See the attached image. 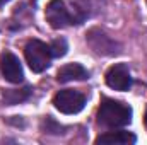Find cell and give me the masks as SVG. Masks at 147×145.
I'll list each match as a JSON object with an SVG mask.
<instances>
[{
	"label": "cell",
	"mask_w": 147,
	"mask_h": 145,
	"mask_svg": "<svg viewBox=\"0 0 147 145\" xmlns=\"http://www.w3.org/2000/svg\"><path fill=\"white\" fill-rule=\"evenodd\" d=\"M0 70H2V75L5 77V80H9L12 84H19L24 79L22 65H21L19 58L10 51H5L0 56Z\"/></svg>",
	"instance_id": "52a82bcc"
},
{
	"label": "cell",
	"mask_w": 147,
	"mask_h": 145,
	"mask_svg": "<svg viewBox=\"0 0 147 145\" xmlns=\"http://www.w3.org/2000/svg\"><path fill=\"white\" fill-rule=\"evenodd\" d=\"M5 2H9V0H0V3H5Z\"/></svg>",
	"instance_id": "4fadbf2b"
},
{
	"label": "cell",
	"mask_w": 147,
	"mask_h": 145,
	"mask_svg": "<svg viewBox=\"0 0 147 145\" xmlns=\"http://www.w3.org/2000/svg\"><path fill=\"white\" fill-rule=\"evenodd\" d=\"M86 79H89V72L80 63H67L57 73V80L62 84H67L72 80H86Z\"/></svg>",
	"instance_id": "ba28073f"
},
{
	"label": "cell",
	"mask_w": 147,
	"mask_h": 145,
	"mask_svg": "<svg viewBox=\"0 0 147 145\" xmlns=\"http://www.w3.org/2000/svg\"><path fill=\"white\" fill-rule=\"evenodd\" d=\"M137 142V137L130 132H108L103 133L96 138V144H105V145H130Z\"/></svg>",
	"instance_id": "9c48e42d"
},
{
	"label": "cell",
	"mask_w": 147,
	"mask_h": 145,
	"mask_svg": "<svg viewBox=\"0 0 147 145\" xmlns=\"http://www.w3.org/2000/svg\"><path fill=\"white\" fill-rule=\"evenodd\" d=\"M29 94H31V87H24V89H17V91H14V89L3 91L2 96H3L5 104L12 106V104H19V103L26 101V99L29 97Z\"/></svg>",
	"instance_id": "30bf717a"
},
{
	"label": "cell",
	"mask_w": 147,
	"mask_h": 145,
	"mask_svg": "<svg viewBox=\"0 0 147 145\" xmlns=\"http://www.w3.org/2000/svg\"><path fill=\"white\" fill-rule=\"evenodd\" d=\"M146 128H147V111H146Z\"/></svg>",
	"instance_id": "7c38bea8"
},
{
	"label": "cell",
	"mask_w": 147,
	"mask_h": 145,
	"mask_svg": "<svg viewBox=\"0 0 147 145\" xmlns=\"http://www.w3.org/2000/svg\"><path fill=\"white\" fill-rule=\"evenodd\" d=\"M24 56L29 65V68L36 73L45 72L51 63V50L50 44L39 41V39H29L24 46Z\"/></svg>",
	"instance_id": "3957f363"
},
{
	"label": "cell",
	"mask_w": 147,
	"mask_h": 145,
	"mask_svg": "<svg viewBox=\"0 0 147 145\" xmlns=\"http://www.w3.org/2000/svg\"><path fill=\"white\" fill-rule=\"evenodd\" d=\"M87 43L98 55L115 56V55H120V51H121V46L111 36L103 33L101 29H91L87 33Z\"/></svg>",
	"instance_id": "5b68a950"
},
{
	"label": "cell",
	"mask_w": 147,
	"mask_h": 145,
	"mask_svg": "<svg viewBox=\"0 0 147 145\" xmlns=\"http://www.w3.org/2000/svg\"><path fill=\"white\" fill-rule=\"evenodd\" d=\"M132 75L125 63H116L106 72V84L113 91H128L132 87Z\"/></svg>",
	"instance_id": "8992f818"
},
{
	"label": "cell",
	"mask_w": 147,
	"mask_h": 145,
	"mask_svg": "<svg viewBox=\"0 0 147 145\" xmlns=\"http://www.w3.org/2000/svg\"><path fill=\"white\" fill-rule=\"evenodd\" d=\"M46 21L53 29H63L72 24H80L86 19V14H80L79 9L70 12L63 0H50L46 5Z\"/></svg>",
	"instance_id": "7a4b0ae2"
},
{
	"label": "cell",
	"mask_w": 147,
	"mask_h": 145,
	"mask_svg": "<svg viewBox=\"0 0 147 145\" xmlns=\"http://www.w3.org/2000/svg\"><path fill=\"white\" fill-rule=\"evenodd\" d=\"M53 104L63 114H77L86 106V96L74 89H63L55 94Z\"/></svg>",
	"instance_id": "277c9868"
},
{
	"label": "cell",
	"mask_w": 147,
	"mask_h": 145,
	"mask_svg": "<svg viewBox=\"0 0 147 145\" xmlns=\"http://www.w3.org/2000/svg\"><path fill=\"white\" fill-rule=\"evenodd\" d=\"M50 50H51V56L53 58H60V56H65L67 50H69V44L63 38H58L55 39L51 44H50Z\"/></svg>",
	"instance_id": "8fae6325"
},
{
	"label": "cell",
	"mask_w": 147,
	"mask_h": 145,
	"mask_svg": "<svg viewBox=\"0 0 147 145\" xmlns=\"http://www.w3.org/2000/svg\"><path fill=\"white\" fill-rule=\"evenodd\" d=\"M98 121L108 128L127 126L132 121V108L121 101L103 99L99 111H98Z\"/></svg>",
	"instance_id": "6da1fadb"
}]
</instances>
